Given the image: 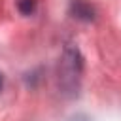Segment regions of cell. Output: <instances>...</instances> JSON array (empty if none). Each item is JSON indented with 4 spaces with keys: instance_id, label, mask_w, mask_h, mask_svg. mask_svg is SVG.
Here are the masks:
<instances>
[{
    "instance_id": "7a4b0ae2",
    "label": "cell",
    "mask_w": 121,
    "mask_h": 121,
    "mask_svg": "<svg viewBox=\"0 0 121 121\" xmlns=\"http://www.w3.org/2000/svg\"><path fill=\"white\" fill-rule=\"evenodd\" d=\"M0 83H2V81H0Z\"/></svg>"
},
{
    "instance_id": "6da1fadb",
    "label": "cell",
    "mask_w": 121,
    "mask_h": 121,
    "mask_svg": "<svg viewBox=\"0 0 121 121\" xmlns=\"http://www.w3.org/2000/svg\"><path fill=\"white\" fill-rule=\"evenodd\" d=\"M19 9L23 13H30L34 9V0H21L19 2Z\"/></svg>"
}]
</instances>
